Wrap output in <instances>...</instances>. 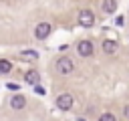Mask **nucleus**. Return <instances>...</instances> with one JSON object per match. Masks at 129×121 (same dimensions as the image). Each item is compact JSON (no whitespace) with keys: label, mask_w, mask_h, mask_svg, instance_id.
I'll use <instances>...</instances> for the list:
<instances>
[{"label":"nucleus","mask_w":129,"mask_h":121,"mask_svg":"<svg viewBox=\"0 0 129 121\" xmlns=\"http://www.w3.org/2000/svg\"><path fill=\"white\" fill-rule=\"evenodd\" d=\"M101 10L105 14H113L117 10V0H103L101 2Z\"/></svg>","instance_id":"8"},{"label":"nucleus","mask_w":129,"mask_h":121,"mask_svg":"<svg viewBox=\"0 0 129 121\" xmlns=\"http://www.w3.org/2000/svg\"><path fill=\"white\" fill-rule=\"evenodd\" d=\"M20 56H22L24 60H34V58H38V52H36V50H24Z\"/></svg>","instance_id":"11"},{"label":"nucleus","mask_w":129,"mask_h":121,"mask_svg":"<svg viewBox=\"0 0 129 121\" xmlns=\"http://www.w3.org/2000/svg\"><path fill=\"white\" fill-rule=\"evenodd\" d=\"M10 107L16 109V111L24 109V107H26V97H24V95H14V97L10 99Z\"/></svg>","instance_id":"7"},{"label":"nucleus","mask_w":129,"mask_h":121,"mask_svg":"<svg viewBox=\"0 0 129 121\" xmlns=\"http://www.w3.org/2000/svg\"><path fill=\"white\" fill-rule=\"evenodd\" d=\"M24 81H26V85H32V87H36V85L40 83V75H38V71H34V69L26 71V73H24Z\"/></svg>","instance_id":"6"},{"label":"nucleus","mask_w":129,"mask_h":121,"mask_svg":"<svg viewBox=\"0 0 129 121\" xmlns=\"http://www.w3.org/2000/svg\"><path fill=\"white\" fill-rule=\"evenodd\" d=\"M79 24L81 26H85V28H91L93 24H95V14H93V10H81L79 12Z\"/></svg>","instance_id":"3"},{"label":"nucleus","mask_w":129,"mask_h":121,"mask_svg":"<svg viewBox=\"0 0 129 121\" xmlns=\"http://www.w3.org/2000/svg\"><path fill=\"white\" fill-rule=\"evenodd\" d=\"M10 71H12V63L6 60V58H0V73L2 75H8Z\"/></svg>","instance_id":"10"},{"label":"nucleus","mask_w":129,"mask_h":121,"mask_svg":"<svg viewBox=\"0 0 129 121\" xmlns=\"http://www.w3.org/2000/svg\"><path fill=\"white\" fill-rule=\"evenodd\" d=\"M50 32H52L50 22H38V24H36V28H34V36H36L38 40H44Z\"/></svg>","instance_id":"5"},{"label":"nucleus","mask_w":129,"mask_h":121,"mask_svg":"<svg viewBox=\"0 0 129 121\" xmlns=\"http://www.w3.org/2000/svg\"><path fill=\"white\" fill-rule=\"evenodd\" d=\"M8 89H12V91H18V85H16V83H8Z\"/></svg>","instance_id":"14"},{"label":"nucleus","mask_w":129,"mask_h":121,"mask_svg":"<svg viewBox=\"0 0 129 121\" xmlns=\"http://www.w3.org/2000/svg\"><path fill=\"white\" fill-rule=\"evenodd\" d=\"M103 52H107V54L117 52V42H115V40H111V38L103 40Z\"/></svg>","instance_id":"9"},{"label":"nucleus","mask_w":129,"mask_h":121,"mask_svg":"<svg viewBox=\"0 0 129 121\" xmlns=\"http://www.w3.org/2000/svg\"><path fill=\"white\" fill-rule=\"evenodd\" d=\"M99 121H117V119H115L113 113H103V115L99 117Z\"/></svg>","instance_id":"12"},{"label":"nucleus","mask_w":129,"mask_h":121,"mask_svg":"<svg viewBox=\"0 0 129 121\" xmlns=\"http://www.w3.org/2000/svg\"><path fill=\"white\" fill-rule=\"evenodd\" d=\"M77 52H79V56H91L93 52H95V46H93V42L91 40H79L77 42Z\"/></svg>","instance_id":"4"},{"label":"nucleus","mask_w":129,"mask_h":121,"mask_svg":"<svg viewBox=\"0 0 129 121\" xmlns=\"http://www.w3.org/2000/svg\"><path fill=\"white\" fill-rule=\"evenodd\" d=\"M73 105H75V99H73L71 93H60V95L56 97V107H58L60 111H71Z\"/></svg>","instance_id":"2"},{"label":"nucleus","mask_w":129,"mask_h":121,"mask_svg":"<svg viewBox=\"0 0 129 121\" xmlns=\"http://www.w3.org/2000/svg\"><path fill=\"white\" fill-rule=\"evenodd\" d=\"M123 117L129 121V105H125V107H123Z\"/></svg>","instance_id":"13"},{"label":"nucleus","mask_w":129,"mask_h":121,"mask_svg":"<svg viewBox=\"0 0 129 121\" xmlns=\"http://www.w3.org/2000/svg\"><path fill=\"white\" fill-rule=\"evenodd\" d=\"M54 69H56L58 75H71V73L75 71V63H73V58H69V56H58L56 63H54Z\"/></svg>","instance_id":"1"},{"label":"nucleus","mask_w":129,"mask_h":121,"mask_svg":"<svg viewBox=\"0 0 129 121\" xmlns=\"http://www.w3.org/2000/svg\"><path fill=\"white\" fill-rule=\"evenodd\" d=\"M0 75H2V73H0Z\"/></svg>","instance_id":"15"}]
</instances>
